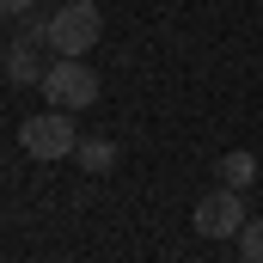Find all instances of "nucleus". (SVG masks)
<instances>
[{
	"label": "nucleus",
	"mask_w": 263,
	"mask_h": 263,
	"mask_svg": "<svg viewBox=\"0 0 263 263\" xmlns=\"http://www.w3.org/2000/svg\"><path fill=\"white\" fill-rule=\"evenodd\" d=\"M98 37H104L98 0H62V6L49 12V49H55V55H86Z\"/></svg>",
	"instance_id": "nucleus-1"
},
{
	"label": "nucleus",
	"mask_w": 263,
	"mask_h": 263,
	"mask_svg": "<svg viewBox=\"0 0 263 263\" xmlns=\"http://www.w3.org/2000/svg\"><path fill=\"white\" fill-rule=\"evenodd\" d=\"M98 73L80 62V55H55L49 73H43V98H49V110H92L98 104Z\"/></svg>",
	"instance_id": "nucleus-2"
},
{
	"label": "nucleus",
	"mask_w": 263,
	"mask_h": 263,
	"mask_svg": "<svg viewBox=\"0 0 263 263\" xmlns=\"http://www.w3.org/2000/svg\"><path fill=\"white\" fill-rule=\"evenodd\" d=\"M18 147L31 159H73L80 135H73V110H37L18 123Z\"/></svg>",
	"instance_id": "nucleus-3"
},
{
	"label": "nucleus",
	"mask_w": 263,
	"mask_h": 263,
	"mask_svg": "<svg viewBox=\"0 0 263 263\" xmlns=\"http://www.w3.org/2000/svg\"><path fill=\"white\" fill-rule=\"evenodd\" d=\"M245 220H251V208H245V190H233V184L208 190V196L190 208V227H196L202 239H239Z\"/></svg>",
	"instance_id": "nucleus-4"
},
{
	"label": "nucleus",
	"mask_w": 263,
	"mask_h": 263,
	"mask_svg": "<svg viewBox=\"0 0 263 263\" xmlns=\"http://www.w3.org/2000/svg\"><path fill=\"white\" fill-rule=\"evenodd\" d=\"M0 73H6L12 86H43V73H49V67L37 62V43H25V37H18V43L0 55Z\"/></svg>",
	"instance_id": "nucleus-5"
},
{
	"label": "nucleus",
	"mask_w": 263,
	"mask_h": 263,
	"mask_svg": "<svg viewBox=\"0 0 263 263\" xmlns=\"http://www.w3.org/2000/svg\"><path fill=\"white\" fill-rule=\"evenodd\" d=\"M73 159H80L92 178H104V172H117V141H104V135H98V141H80Z\"/></svg>",
	"instance_id": "nucleus-6"
},
{
	"label": "nucleus",
	"mask_w": 263,
	"mask_h": 263,
	"mask_svg": "<svg viewBox=\"0 0 263 263\" xmlns=\"http://www.w3.org/2000/svg\"><path fill=\"white\" fill-rule=\"evenodd\" d=\"M257 178V159L245 153V147H233V153H220V184H233V190H245Z\"/></svg>",
	"instance_id": "nucleus-7"
},
{
	"label": "nucleus",
	"mask_w": 263,
	"mask_h": 263,
	"mask_svg": "<svg viewBox=\"0 0 263 263\" xmlns=\"http://www.w3.org/2000/svg\"><path fill=\"white\" fill-rule=\"evenodd\" d=\"M239 257H245V263H263V214H251V220L239 227Z\"/></svg>",
	"instance_id": "nucleus-8"
},
{
	"label": "nucleus",
	"mask_w": 263,
	"mask_h": 263,
	"mask_svg": "<svg viewBox=\"0 0 263 263\" xmlns=\"http://www.w3.org/2000/svg\"><path fill=\"white\" fill-rule=\"evenodd\" d=\"M31 6H37V0H0V12H12V18H18V12H31Z\"/></svg>",
	"instance_id": "nucleus-9"
},
{
	"label": "nucleus",
	"mask_w": 263,
	"mask_h": 263,
	"mask_svg": "<svg viewBox=\"0 0 263 263\" xmlns=\"http://www.w3.org/2000/svg\"><path fill=\"white\" fill-rule=\"evenodd\" d=\"M49 6H62V0H49Z\"/></svg>",
	"instance_id": "nucleus-10"
}]
</instances>
